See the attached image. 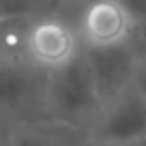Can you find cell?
<instances>
[{"instance_id":"obj_14","label":"cell","mask_w":146,"mask_h":146,"mask_svg":"<svg viewBox=\"0 0 146 146\" xmlns=\"http://www.w3.org/2000/svg\"><path fill=\"white\" fill-rule=\"evenodd\" d=\"M140 56H142V58H146V39H144V41H140Z\"/></svg>"},{"instance_id":"obj_5","label":"cell","mask_w":146,"mask_h":146,"mask_svg":"<svg viewBox=\"0 0 146 146\" xmlns=\"http://www.w3.org/2000/svg\"><path fill=\"white\" fill-rule=\"evenodd\" d=\"M75 28L82 47H114L140 41L135 22L118 0H88Z\"/></svg>"},{"instance_id":"obj_10","label":"cell","mask_w":146,"mask_h":146,"mask_svg":"<svg viewBox=\"0 0 146 146\" xmlns=\"http://www.w3.org/2000/svg\"><path fill=\"white\" fill-rule=\"evenodd\" d=\"M118 2L131 15V19L137 26V32H140V41H144L146 39V0H118Z\"/></svg>"},{"instance_id":"obj_8","label":"cell","mask_w":146,"mask_h":146,"mask_svg":"<svg viewBox=\"0 0 146 146\" xmlns=\"http://www.w3.org/2000/svg\"><path fill=\"white\" fill-rule=\"evenodd\" d=\"M86 0H0L2 19H45L60 17L78 22Z\"/></svg>"},{"instance_id":"obj_16","label":"cell","mask_w":146,"mask_h":146,"mask_svg":"<svg viewBox=\"0 0 146 146\" xmlns=\"http://www.w3.org/2000/svg\"><path fill=\"white\" fill-rule=\"evenodd\" d=\"M86 2H88V0H86Z\"/></svg>"},{"instance_id":"obj_9","label":"cell","mask_w":146,"mask_h":146,"mask_svg":"<svg viewBox=\"0 0 146 146\" xmlns=\"http://www.w3.org/2000/svg\"><path fill=\"white\" fill-rule=\"evenodd\" d=\"M30 22L32 19H2L0 22V60L2 62L28 64Z\"/></svg>"},{"instance_id":"obj_12","label":"cell","mask_w":146,"mask_h":146,"mask_svg":"<svg viewBox=\"0 0 146 146\" xmlns=\"http://www.w3.org/2000/svg\"><path fill=\"white\" fill-rule=\"evenodd\" d=\"M86 146H146V137L144 140H133V142H97L86 137Z\"/></svg>"},{"instance_id":"obj_2","label":"cell","mask_w":146,"mask_h":146,"mask_svg":"<svg viewBox=\"0 0 146 146\" xmlns=\"http://www.w3.org/2000/svg\"><path fill=\"white\" fill-rule=\"evenodd\" d=\"M45 71L30 64H13L0 60V118H45Z\"/></svg>"},{"instance_id":"obj_6","label":"cell","mask_w":146,"mask_h":146,"mask_svg":"<svg viewBox=\"0 0 146 146\" xmlns=\"http://www.w3.org/2000/svg\"><path fill=\"white\" fill-rule=\"evenodd\" d=\"M82 54L95 80L101 103H105L131 86L140 60V41L114 47H82Z\"/></svg>"},{"instance_id":"obj_15","label":"cell","mask_w":146,"mask_h":146,"mask_svg":"<svg viewBox=\"0 0 146 146\" xmlns=\"http://www.w3.org/2000/svg\"><path fill=\"white\" fill-rule=\"evenodd\" d=\"M0 22H2V17H0Z\"/></svg>"},{"instance_id":"obj_11","label":"cell","mask_w":146,"mask_h":146,"mask_svg":"<svg viewBox=\"0 0 146 146\" xmlns=\"http://www.w3.org/2000/svg\"><path fill=\"white\" fill-rule=\"evenodd\" d=\"M131 84L142 97H146V58H142V56H140V60H137V67H135Z\"/></svg>"},{"instance_id":"obj_4","label":"cell","mask_w":146,"mask_h":146,"mask_svg":"<svg viewBox=\"0 0 146 146\" xmlns=\"http://www.w3.org/2000/svg\"><path fill=\"white\" fill-rule=\"evenodd\" d=\"M88 140L133 142L146 137V97L133 88H125L101 105L99 114L86 129Z\"/></svg>"},{"instance_id":"obj_1","label":"cell","mask_w":146,"mask_h":146,"mask_svg":"<svg viewBox=\"0 0 146 146\" xmlns=\"http://www.w3.org/2000/svg\"><path fill=\"white\" fill-rule=\"evenodd\" d=\"M101 99L95 88L84 54L58 71L47 73L45 88V118L64 123L69 127L86 129L101 110Z\"/></svg>"},{"instance_id":"obj_13","label":"cell","mask_w":146,"mask_h":146,"mask_svg":"<svg viewBox=\"0 0 146 146\" xmlns=\"http://www.w3.org/2000/svg\"><path fill=\"white\" fill-rule=\"evenodd\" d=\"M9 123H11V120H5V118H0V146H11Z\"/></svg>"},{"instance_id":"obj_7","label":"cell","mask_w":146,"mask_h":146,"mask_svg":"<svg viewBox=\"0 0 146 146\" xmlns=\"http://www.w3.org/2000/svg\"><path fill=\"white\" fill-rule=\"evenodd\" d=\"M11 146H86V133L47 118L11 120Z\"/></svg>"},{"instance_id":"obj_3","label":"cell","mask_w":146,"mask_h":146,"mask_svg":"<svg viewBox=\"0 0 146 146\" xmlns=\"http://www.w3.org/2000/svg\"><path fill=\"white\" fill-rule=\"evenodd\" d=\"M82 54L78 28L69 19H32L28 30V64L45 73L58 71Z\"/></svg>"}]
</instances>
